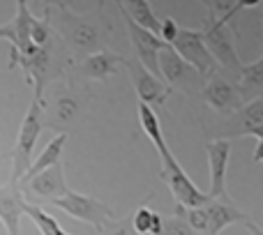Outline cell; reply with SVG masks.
<instances>
[{
	"mask_svg": "<svg viewBox=\"0 0 263 235\" xmlns=\"http://www.w3.org/2000/svg\"><path fill=\"white\" fill-rule=\"evenodd\" d=\"M44 5H55V7H65V9H72L74 0H46Z\"/></svg>",
	"mask_w": 263,
	"mask_h": 235,
	"instance_id": "34",
	"label": "cell"
},
{
	"mask_svg": "<svg viewBox=\"0 0 263 235\" xmlns=\"http://www.w3.org/2000/svg\"><path fill=\"white\" fill-rule=\"evenodd\" d=\"M49 205L63 210V212L69 214L72 219L90 224L97 231L106 228L114 219H118L114 210L106 203H102L100 199H95V196H90V194H79V191H74V189H67L60 199L49 201Z\"/></svg>",
	"mask_w": 263,
	"mask_h": 235,
	"instance_id": "7",
	"label": "cell"
},
{
	"mask_svg": "<svg viewBox=\"0 0 263 235\" xmlns=\"http://www.w3.org/2000/svg\"><path fill=\"white\" fill-rule=\"evenodd\" d=\"M162 235H199L180 214H171V217H164V231Z\"/></svg>",
	"mask_w": 263,
	"mask_h": 235,
	"instance_id": "26",
	"label": "cell"
},
{
	"mask_svg": "<svg viewBox=\"0 0 263 235\" xmlns=\"http://www.w3.org/2000/svg\"><path fill=\"white\" fill-rule=\"evenodd\" d=\"M256 127H263V97L245 102L242 109H238L236 113L229 115L219 139L233 141V139H238V136H247L252 129H256Z\"/></svg>",
	"mask_w": 263,
	"mask_h": 235,
	"instance_id": "19",
	"label": "cell"
},
{
	"mask_svg": "<svg viewBox=\"0 0 263 235\" xmlns=\"http://www.w3.org/2000/svg\"><path fill=\"white\" fill-rule=\"evenodd\" d=\"M125 67H127V72H129L132 86H134L139 102L148 104L150 109H164V106H166V97L173 92L171 88H168L162 79L150 74L136 58H125Z\"/></svg>",
	"mask_w": 263,
	"mask_h": 235,
	"instance_id": "15",
	"label": "cell"
},
{
	"mask_svg": "<svg viewBox=\"0 0 263 235\" xmlns=\"http://www.w3.org/2000/svg\"><path fill=\"white\" fill-rule=\"evenodd\" d=\"M69 189L67 180H65V166L63 162H55L53 166L40 171L37 175H32L30 180L21 182V191L26 196V203L40 205L49 203L53 199H60L65 191Z\"/></svg>",
	"mask_w": 263,
	"mask_h": 235,
	"instance_id": "10",
	"label": "cell"
},
{
	"mask_svg": "<svg viewBox=\"0 0 263 235\" xmlns=\"http://www.w3.org/2000/svg\"><path fill=\"white\" fill-rule=\"evenodd\" d=\"M69 63H72V58H69L67 49H65L58 37L53 35L32 55L18 58L16 63H14V67H21L26 81L35 88V95L32 97H44V86L49 81H53V79L65 76Z\"/></svg>",
	"mask_w": 263,
	"mask_h": 235,
	"instance_id": "2",
	"label": "cell"
},
{
	"mask_svg": "<svg viewBox=\"0 0 263 235\" xmlns=\"http://www.w3.org/2000/svg\"><path fill=\"white\" fill-rule=\"evenodd\" d=\"M0 159H9V152H5V154H0Z\"/></svg>",
	"mask_w": 263,
	"mask_h": 235,
	"instance_id": "37",
	"label": "cell"
},
{
	"mask_svg": "<svg viewBox=\"0 0 263 235\" xmlns=\"http://www.w3.org/2000/svg\"><path fill=\"white\" fill-rule=\"evenodd\" d=\"M44 3H46V0H42V5H44Z\"/></svg>",
	"mask_w": 263,
	"mask_h": 235,
	"instance_id": "38",
	"label": "cell"
},
{
	"mask_svg": "<svg viewBox=\"0 0 263 235\" xmlns=\"http://www.w3.org/2000/svg\"><path fill=\"white\" fill-rule=\"evenodd\" d=\"M42 113H44V97H32L30 106H28L26 115H23V122L18 127L16 134V145L9 152V159H12V173H9V180L21 182L26 171L32 164V150H35V143L40 139L42 129Z\"/></svg>",
	"mask_w": 263,
	"mask_h": 235,
	"instance_id": "5",
	"label": "cell"
},
{
	"mask_svg": "<svg viewBox=\"0 0 263 235\" xmlns=\"http://www.w3.org/2000/svg\"><path fill=\"white\" fill-rule=\"evenodd\" d=\"M125 65V55L116 53L111 49H102L95 53H88L83 58H77L67 67V81L86 86L90 81H106L109 76L120 72Z\"/></svg>",
	"mask_w": 263,
	"mask_h": 235,
	"instance_id": "8",
	"label": "cell"
},
{
	"mask_svg": "<svg viewBox=\"0 0 263 235\" xmlns=\"http://www.w3.org/2000/svg\"><path fill=\"white\" fill-rule=\"evenodd\" d=\"M26 214L32 219V222H35V226L40 228L42 235H72V233L65 231V228L58 224V219L51 217V214L46 212L42 205L28 203V205H26Z\"/></svg>",
	"mask_w": 263,
	"mask_h": 235,
	"instance_id": "24",
	"label": "cell"
},
{
	"mask_svg": "<svg viewBox=\"0 0 263 235\" xmlns=\"http://www.w3.org/2000/svg\"><path fill=\"white\" fill-rule=\"evenodd\" d=\"M201 3L208 7L210 18H215V21L222 23V26H236V23H233V18H236V12H233L236 0H201Z\"/></svg>",
	"mask_w": 263,
	"mask_h": 235,
	"instance_id": "25",
	"label": "cell"
},
{
	"mask_svg": "<svg viewBox=\"0 0 263 235\" xmlns=\"http://www.w3.org/2000/svg\"><path fill=\"white\" fill-rule=\"evenodd\" d=\"M162 231H164V217L159 212H153V224H150L148 235H162Z\"/></svg>",
	"mask_w": 263,
	"mask_h": 235,
	"instance_id": "30",
	"label": "cell"
},
{
	"mask_svg": "<svg viewBox=\"0 0 263 235\" xmlns=\"http://www.w3.org/2000/svg\"><path fill=\"white\" fill-rule=\"evenodd\" d=\"M201 97L205 100V104L213 111L222 115H231L236 113L238 109H242L245 100H242L240 90H238L236 81H231L229 76H224L222 72L210 74L208 79H203V86H201Z\"/></svg>",
	"mask_w": 263,
	"mask_h": 235,
	"instance_id": "12",
	"label": "cell"
},
{
	"mask_svg": "<svg viewBox=\"0 0 263 235\" xmlns=\"http://www.w3.org/2000/svg\"><path fill=\"white\" fill-rule=\"evenodd\" d=\"M102 231H104L106 235H136L134 231H132V224L127 222V219H114V222H111L106 228H102Z\"/></svg>",
	"mask_w": 263,
	"mask_h": 235,
	"instance_id": "29",
	"label": "cell"
},
{
	"mask_svg": "<svg viewBox=\"0 0 263 235\" xmlns=\"http://www.w3.org/2000/svg\"><path fill=\"white\" fill-rule=\"evenodd\" d=\"M116 5H118L123 12H127L134 23H139L141 28H145V30L155 32V35L159 37V18H157V14L153 12L148 0H116Z\"/></svg>",
	"mask_w": 263,
	"mask_h": 235,
	"instance_id": "21",
	"label": "cell"
},
{
	"mask_svg": "<svg viewBox=\"0 0 263 235\" xmlns=\"http://www.w3.org/2000/svg\"><path fill=\"white\" fill-rule=\"evenodd\" d=\"M178 30H180V26L176 23V18L166 16V18H159V40L164 42V44L171 46L173 40H176Z\"/></svg>",
	"mask_w": 263,
	"mask_h": 235,
	"instance_id": "28",
	"label": "cell"
},
{
	"mask_svg": "<svg viewBox=\"0 0 263 235\" xmlns=\"http://www.w3.org/2000/svg\"><path fill=\"white\" fill-rule=\"evenodd\" d=\"M247 136H256V139H263V127H256V129H252Z\"/></svg>",
	"mask_w": 263,
	"mask_h": 235,
	"instance_id": "35",
	"label": "cell"
},
{
	"mask_svg": "<svg viewBox=\"0 0 263 235\" xmlns=\"http://www.w3.org/2000/svg\"><path fill=\"white\" fill-rule=\"evenodd\" d=\"M199 32L203 37V44L208 46L210 55L219 65V72L224 76H229L231 81H238V76L242 72V63L236 51V37H238L236 26H222L215 18L205 16Z\"/></svg>",
	"mask_w": 263,
	"mask_h": 235,
	"instance_id": "4",
	"label": "cell"
},
{
	"mask_svg": "<svg viewBox=\"0 0 263 235\" xmlns=\"http://www.w3.org/2000/svg\"><path fill=\"white\" fill-rule=\"evenodd\" d=\"M32 21H35V14L28 7V0H16V16L9 23H5V30H7V40L12 44V53H9V67H14L18 58H28L32 55L40 46L32 44Z\"/></svg>",
	"mask_w": 263,
	"mask_h": 235,
	"instance_id": "14",
	"label": "cell"
},
{
	"mask_svg": "<svg viewBox=\"0 0 263 235\" xmlns=\"http://www.w3.org/2000/svg\"><path fill=\"white\" fill-rule=\"evenodd\" d=\"M0 40H7V30H5V26H0Z\"/></svg>",
	"mask_w": 263,
	"mask_h": 235,
	"instance_id": "36",
	"label": "cell"
},
{
	"mask_svg": "<svg viewBox=\"0 0 263 235\" xmlns=\"http://www.w3.org/2000/svg\"><path fill=\"white\" fill-rule=\"evenodd\" d=\"M139 120H141V129L145 131V136H148L150 141H153L155 150H162L166 148V139H164V131H162V125H159V115L155 109H150L148 104H143V102H139Z\"/></svg>",
	"mask_w": 263,
	"mask_h": 235,
	"instance_id": "23",
	"label": "cell"
},
{
	"mask_svg": "<svg viewBox=\"0 0 263 235\" xmlns=\"http://www.w3.org/2000/svg\"><path fill=\"white\" fill-rule=\"evenodd\" d=\"M42 12L49 16L51 30L60 40V44L67 49L69 58L77 60L88 53L109 49V40L114 26L104 16V5L100 3V9L92 14H77L72 9L55 7V5H44Z\"/></svg>",
	"mask_w": 263,
	"mask_h": 235,
	"instance_id": "1",
	"label": "cell"
},
{
	"mask_svg": "<svg viewBox=\"0 0 263 235\" xmlns=\"http://www.w3.org/2000/svg\"><path fill=\"white\" fill-rule=\"evenodd\" d=\"M65 141H67V131H60V134H55L53 139L46 143V148L40 152V157L35 159V162L30 164V168L26 171V175H23V180H30L32 175H37L40 171H44V168L53 166L55 162H60V154H63V148H65ZM21 180V182H23Z\"/></svg>",
	"mask_w": 263,
	"mask_h": 235,
	"instance_id": "22",
	"label": "cell"
},
{
	"mask_svg": "<svg viewBox=\"0 0 263 235\" xmlns=\"http://www.w3.org/2000/svg\"><path fill=\"white\" fill-rule=\"evenodd\" d=\"M157 154H159V175H162V180L168 185L173 199H176V203L180 205V208H199V205L208 203L210 196L205 194V191H201L199 187L190 180V175H187L185 168L180 166V162L173 157L168 145L157 150Z\"/></svg>",
	"mask_w": 263,
	"mask_h": 235,
	"instance_id": "6",
	"label": "cell"
},
{
	"mask_svg": "<svg viewBox=\"0 0 263 235\" xmlns=\"http://www.w3.org/2000/svg\"><path fill=\"white\" fill-rule=\"evenodd\" d=\"M157 60H159V74H162L164 83H166L171 90H182V92H187V95H199L201 92L203 79H201L199 72H196L190 63H185L168 44L162 46Z\"/></svg>",
	"mask_w": 263,
	"mask_h": 235,
	"instance_id": "9",
	"label": "cell"
},
{
	"mask_svg": "<svg viewBox=\"0 0 263 235\" xmlns=\"http://www.w3.org/2000/svg\"><path fill=\"white\" fill-rule=\"evenodd\" d=\"M132 231L136 235H148L150 233V224H153V210L141 205L134 214H132Z\"/></svg>",
	"mask_w": 263,
	"mask_h": 235,
	"instance_id": "27",
	"label": "cell"
},
{
	"mask_svg": "<svg viewBox=\"0 0 263 235\" xmlns=\"http://www.w3.org/2000/svg\"><path fill=\"white\" fill-rule=\"evenodd\" d=\"M233 141L229 139H213L205 143V154H208V168H210V199L227 196V168L229 157H231Z\"/></svg>",
	"mask_w": 263,
	"mask_h": 235,
	"instance_id": "17",
	"label": "cell"
},
{
	"mask_svg": "<svg viewBox=\"0 0 263 235\" xmlns=\"http://www.w3.org/2000/svg\"><path fill=\"white\" fill-rule=\"evenodd\" d=\"M245 226H247V231H250L252 235H263V228H261L259 224L254 222V219H247V222H245Z\"/></svg>",
	"mask_w": 263,
	"mask_h": 235,
	"instance_id": "33",
	"label": "cell"
},
{
	"mask_svg": "<svg viewBox=\"0 0 263 235\" xmlns=\"http://www.w3.org/2000/svg\"><path fill=\"white\" fill-rule=\"evenodd\" d=\"M26 196L21 191V182L7 180L0 185V224L7 235H18V224L26 214Z\"/></svg>",
	"mask_w": 263,
	"mask_h": 235,
	"instance_id": "18",
	"label": "cell"
},
{
	"mask_svg": "<svg viewBox=\"0 0 263 235\" xmlns=\"http://www.w3.org/2000/svg\"><path fill=\"white\" fill-rule=\"evenodd\" d=\"M178 214L199 235H219L229 224H245L250 219L229 199V194L208 199V203L199 205V208H180L178 205Z\"/></svg>",
	"mask_w": 263,
	"mask_h": 235,
	"instance_id": "3",
	"label": "cell"
},
{
	"mask_svg": "<svg viewBox=\"0 0 263 235\" xmlns=\"http://www.w3.org/2000/svg\"><path fill=\"white\" fill-rule=\"evenodd\" d=\"M236 86L245 102L263 97V55L256 58L254 63L242 65V72H240V76H238Z\"/></svg>",
	"mask_w": 263,
	"mask_h": 235,
	"instance_id": "20",
	"label": "cell"
},
{
	"mask_svg": "<svg viewBox=\"0 0 263 235\" xmlns=\"http://www.w3.org/2000/svg\"><path fill=\"white\" fill-rule=\"evenodd\" d=\"M261 0H236V7H233V12H240V9H245V7H256Z\"/></svg>",
	"mask_w": 263,
	"mask_h": 235,
	"instance_id": "31",
	"label": "cell"
},
{
	"mask_svg": "<svg viewBox=\"0 0 263 235\" xmlns=\"http://www.w3.org/2000/svg\"><path fill=\"white\" fill-rule=\"evenodd\" d=\"M120 16H123L125 28H127V35H129V40H132V46H134L136 60H139V63L143 65V67L148 69L150 74H155L157 79H162V74H159V60H157V55H159V51H162L164 42L159 40L155 32L145 30V28H141L139 23H134L129 18V14L123 12V9H120ZM162 81H164V79H162Z\"/></svg>",
	"mask_w": 263,
	"mask_h": 235,
	"instance_id": "16",
	"label": "cell"
},
{
	"mask_svg": "<svg viewBox=\"0 0 263 235\" xmlns=\"http://www.w3.org/2000/svg\"><path fill=\"white\" fill-rule=\"evenodd\" d=\"M88 100H90L88 88H79V83L69 81L67 90L55 97V102L51 104L49 113H46V122H42V125L51 127V129L65 131V127L74 125L81 118L83 104H88Z\"/></svg>",
	"mask_w": 263,
	"mask_h": 235,
	"instance_id": "13",
	"label": "cell"
},
{
	"mask_svg": "<svg viewBox=\"0 0 263 235\" xmlns=\"http://www.w3.org/2000/svg\"><path fill=\"white\" fill-rule=\"evenodd\" d=\"M171 49L180 55L185 63H190L192 67L199 72L201 79H208L210 74H215L219 69V65L215 63V58L210 55L208 46L203 44V37L199 30H192V28H180L173 40Z\"/></svg>",
	"mask_w": 263,
	"mask_h": 235,
	"instance_id": "11",
	"label": "cell"
},
{
	"mask_svg": "<svg viewBox=\"0 0 263 235\" xmlns=\"http://www.w3.org/2000/svg\"><path fill=\"white\" fill-rule=\"evenodd\" d=\"M252 162H256V164L263 162V139L256 141V148H254V154H252Z\"/></svg>",
	"mask_w": 263,
	"mask_h": 235,
	"instance_id": "32",
	"label": "cell"
}]
</instances>
